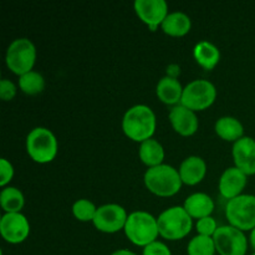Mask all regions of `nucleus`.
Here are the masks:
<instances>
[{
	"instance_id": "9d476101",
	"label": "nucleus",
	"mask_w": 255,
	"mask_h": 255,
	"mask_svg": "<svg viewBox=\"0 0 255 255\" xmlns=\"http://www.w3.org/2000/svg\"><path fill=\"white\" fill-rule=\"evenodd\" d=\"M127 218H128V214L126 209L120 204H104L97 208L92 224L101 233L114 234L124 231Z\"/></svg>"
},
{
	"instance_id": "2f4dec72",
	"label": "nucleus",
	"mask_w": 255,
	"mask_h": 255,
	"mask_svg": "<svg viewBox=\"0 0 255 255\" xmlns=\"http://www.w3.org/2000/svg\"><path fill=\"white\" fill-rule=\"evenodd\" d=\"M111 255H137V254L133 253L132 251H128V249H119V251L114 252Z\"/></svg>"
},
{
	"instance_id": "1a4fd4ad",
	"label": "nucleus",
	"mask_w": 255,
	"mask_h": 255,
	"mask_svg": "<svg viewBox=\"0 0 255 255\" xmlns=\"http://www.w3.org/2000/svg\"><path fill=\"white\" fill-rule=\"evenodd\" d=\"M213 241L219 255H247L248 252V239L244 232L232 226L219 227Z\"/></svg>"
},
{
	"instance_id": "423d86ee",
	"label": "nucleus",
	"mask_w": 255,
	"mask_h": 255,
	"mask_svg": "<svg viewBox=\"0 0 255 255\" xmlns=\"http://www.w3.org/2000/svg\"><path fill=\"white\" fill-rule=\"evenodd\" d=\"M36 61V47L34 42L26 37L15 39L9 45L5 55L6 66L12 74L21 76L26 72L32 71Z\"/></svg>"
},
{
	"instance_id": "7ed1b4c3",
	"label": "nucleus",
	"mask_w": 255,
	"mask_h": 255,
	"mask_svg": "<svg viewBox=\"0 0 255 255\" xmlns=\"http://www.w3.org/2000/svg\"><path fill=\"white\" fill-rule=\"evenodd\" d=\"M127 239L136 247L149 246L159 237L158 222L152 214L144 211H136L128 214L124 229Z\"/></svg>"
},
{
	"instance_id": "4468645a",
	"label": "nucleus",
	"mask_w": 255,
	"mask_h": 255,
	"mask_svg": "<svg viewBox=\"0 0 255 255\" xmlns=\"http://www.w3.org/2000/svg\"><path fill=\"white\" fill-rule=\"evenodd\" d=\"M169 122L174 131L183 137H191L198 131L199 121L196 112L183 105L172 107L168 115Z\"/></svg>"
},
{
	"instance_id": "cd10ccee",
	"label": "nucleus",
	"mask_w": 255,
	"mask_h": 255,
	"mask_svg": "<svg viewBox=\"0 0 255 255\" xmlns=\"http://www.w3.org/2000/svg\"><path fill=\"white\" fill-rule=\"evenodd\" d=\"M12 177H14V167L6 158H1L0 159V186L5 188L11 182Z\"/></svg>"
},
{
	"instance_id": "a211bd4d",
	"label": "nucleus",
	"mask_w": 255,
	"mask_h": 255,
	"mask_svg": "<svg viewBox=\"0 0 255 255\" xmlns=\"http://www.w3.org/2000/svg\"><path fill=\"white\" fill-rule=\"evenodd\" d=\"M183 208L192 217V219L199 221L206 217H211L214 211V202L208 194L198 192L187 197L183 203Z\"/></svg>"
},
{
	"instance_id": "2eb2a0df",
	"label": "nucleus",
	"mask_w": 255,
	"mask_h": 255,
	"mask_svg": "<svg viewBox=\"0 0 255 255\" xmlns=\"http://www.w3.org/2000/svg\"><path fill=\"white\" fill-rule=\"evenodd\" d=\"M248 183V176L237 167H229L219 178V193L223 198L231 199L242 196V192Z\"/></svg>"
},
{
	"instance_id": "0eeeda50",
	"label": "nucleus",
	"mask_w": 255,
	"mask_h": 255,
	"mask_svg": "<svg viewBox=\"0 0 255 255\" xmlns=\"http://www.w3.org/2000/svg\"><path fill=\"white\" fill-rule=\"evenodd\" d=\"M226 218L229 222V226L239 231H253L255 228V196L242 194L228 201Z\"/></svg>"
},
{
	"instance_id": "9b49d317",
	"label": "nucleus",
	"mask_w": 255,
	"mask_h": 255,
	"mask_svg": "<svg viewBox=\"0 0 255 255\" xmlns=\"http://www.w3.org/2000/svg\"><path fill=\"white\" fill-rule=\"evenodd\" d=\"M133 6L137 16L151 31H156L169 14L164 0H136Z\"/></svg>"
},
{
	"instance_id": "39448f33",
	"label": "nucleus",
	"mask_w": 255,
	"mask_h": 255,
	"mask_svg": "<svg viewBox=\"0 0 255 255\" xmlns=\"http://www.w3.org/2000/svg\"><path fill=\"white\" fill-rule=\"evenodd\" d=\"M26 152L30 158L40 164L50 163L57 156L59 143L55 134L45 127H35L26 137Z\"/></svg>"
},
{
	"instance_id": "aec40b11",
	"label": "nucleus",
	"mask_w": 255,
	"mask_h": 255,
	"mask_svg": "<svg viewBox=\"0 0 255 255\" xmlns=\"http://www.w3.org/2000/svg\"><path fill=\"white\" fill-rule=\"evenodd\" d=\"M193 57L199 66L211 71L221 61V51L212 42L199 41L193 49Z\"/></svg>"
},
{
	"instance_id": "f257e3e1",
	"label": "nucleus",
	"mask_w": 255,
	"mask_h": 255,
	"mask_svg": "<svg viewBox=\"0 0 255 255\" xmlns=\"http://www.w3.org/2000/svg\"><path fill=\"white\" fill-rule=\"evenodd\" d=\"M157 120L153 110L146 105H136L127 110L122 119V131L134 142L147 141L156 132Z\"/></svg>"
},
{
	"instance_id": "393cba45",
	"label": "nucleus",
	"mask_w": 255,
	"mask_h": 255,
	"mask_svg": "<svg viewBox=\"0 0 255 255\" xmlns=\"http://www.w3.org/2000/svg\"><path fill=\"white\" fill-rule=\"evenodd\" d=\"M216 244L211 237L196 236L189 241L187 247L188 255H216Z\"/></svg>"
},
{
	"instance_id": "473e14b6",
	"label": "nucleus",
	"mask_w": 255,
	"mask_h": 255,
	"mask_svg": "<svg viewBox=\"0 0 255 255\" xmlns=\"http://www.w3.org/2000/svg\"><path fill=\"white\" fill-rule=\"evenodd\" d=\"M249 243H251L252 248H253L254 252H255V228L251 232V237H249Z\"/></svg>"
},
{
	"instance_id": "72a5a7b5",
	"label": "nucleus",
	"mask_w": 255,
	"mask_h": 255,
	"mask_svg": "<svg viewBox=\"0 0 255 255\" xmlns=\"http://www.w3.org/2000/svg\"><path fill=\"white\" fill-rule=\"evenodd\" d=\"M252 255H255V252H254V253H253V254H252Z\"/></svg>"
},
{
	"instance_id": "7c9ffc66",
	"label": "nucleus",
	"mask_w": 255,
	"mask_h": 255,
	"mask_svg": "<svg viewBox=\"0 0 255 255\" xmlns=\"http://www.w3.org/2000/svg\"><path fill=\"white\" fill-rule=\"evenodd\" d=\"M179 75H181V66L177 64H169L166 69V76L171 77V79L178 80Z\"/></svg>"
},
{
	"instance_id": "ddd939ff",
	"label": "nucleus",
	"mask_w": 255,
	"mask_h": 255,
	"mask_svg": "<svg viewBox=\"0 0 255 255\" xmlns=\"http://www.w3.org/2000/svg\"><path fill=\"white\" fill-rule=\"evenodd\" d=\"M234 167L241 169L247 176L255 174V139L252 137H242L233 143L232 149Z\"/></svg>"
},
{
	"instance_id": "5701e85b",
	"label": "nucleus",
	"mask_w": 255,
	"mask_h": 255,
	"mask_svg": "<svg viewBox=\"0 0 255 255\" xmlns=\"http://www.w3.org/2000/svg\"><path fill=\"white\" fill-rule=\"evenodd\" d=\"M0 206L5 213H21L25 206L24 194L15 187H5L0 193Z\"/></svg>"
},
{
	"instance_id": "6ab92c4d",
	"label": "nucleus",
	"mask_w": 255,
	"mask_h": 255,
	"mask_svg": "<svg viewBox=\"0 0 255 255\" xmlns=\"http://www.w3.org/2000/svg\"><path fill=\"white\" fill-rule=\"evenodd\" d=\"M162 31L172 37L186 36L192 29V20L182 11L169 12L161 25Z\"/></svg>"
},
{
	"instance_id": "bb28decb",
	"label": "nucleus",
	"mask_w": 255,
	"mask_h": 255,
	"mask_svg": "<svg viewBox=\"0 0 255 255\" xmlns=\"http://www.w3.org/2000/svg\"><path fill=\"white\" fill-rule=\"evenodd\" d=\"M196 228L198 236L211 237V238H213V236L216 234L217 229L219 227L217 226V222L213 217H206V218H202L197 222Z\"/></svg>"
},
{
	"instance_id": "c756f323",
	"label": "nucleus",
	"mask_w": 255,
	"mask_h": 255,
	"mask_svg": "<svg viewBox=\"0 0 255 255\" xmlns=\"http://www.w3.org/2000/svg\"><path fill=\"white\" fill-rule=\"evenodd\" d=\"M142 255H172L171 249L162 242H153L149 246L144 247Z\"/></svg>"
},
{
	"instance_id": "f03ea898",
	"label": "nucleus",
	"mask_w": 255,
	"mask_h": 255,
	"mask_svg": "<svg viewBox=\"0 0 255 255\" xmlns=\"http://www.w3.org/2000/svg\"><path fill=\"white\" fill-rule=\"evenodd\" d=\"M143 182L146 188L152 194L162 198L176 196L183 184L178 169L169 164H161L147 169L143 176Z\"/></svg>"
},
{
	"instance_id": "20e7f679",
	"label": "nucleus",
	"mask_w": 255,
	"mask_h": 255,
	"mask_svg": "<svg viewBox=\"0 0 255 255\" xmlns=\"http://www.w3.org/2000/svg\"><path fill=\"white\" fill-rule=\"evenodd\" d=\"M159 236L167 241L176 242L186 238L192 231L193 219L183 206H174L162 212L157 218Z\"/></svg>"
},
{
	"instance_id": "f3484780",
	"label": "nucleus",
	"mask_w": 255,
	"mask_h": 255,
	"mask_svg": "<svg viewBox=\"0 0 255 255\" xmlns=\"http://www.w3.org/2000/svg\"><path fill=\"white\" fill-rule=\"evenodd\" d=\"M183 90L184 87L182 86L179 80L164 76L157 84L156 95L159 101L163 102L164 105L174 107L177 105H181Z\"/></svg>"
},
{
	"instance_id": "c85d7f7f",
	"label": "nucleus",
	"mask_w": 255,
	"mask_h": 255,
	"mask_svg": "<svg viewBox=\"0 0 255 255\" xmlns=\"http://www.w3.org/2000/svg\"><path fill=\"white\" fill-rule=\"evenodd\" d=\"M16 86L10 80L2 79L0 81V99L2 101H11L16 96Z\"/></svg>"
},
{
	"instance_id": "b1692460",
	"label": "nucleus",
	"mask_w": 255,
	"mask_h": 255,
	"mask_svg": "<svg viewBox=\"0 0 255 255\" xmlns=\"http://www.w3.org/2000/svg\"><path fill=\"white\" fill-rule=\"evenodd\" d=\"M19 87L21 92L29 96H35L44 91L45 80L37 71H30L19 77Z\"/></svg>"
},
{
	"instance_id": "4be33fe9",
	"label": "nucleus",
	"mask_w": 255,
	"mask_h": 255,
	"mask_svg": "<svg viewBox=\"0 0 255 255\" xmlns=\"http://www.w3.org/2000/svg\"><path fill=\"white\" fill-rule=\"evenodd\" d=\"M138 156L142 163L148 168L161 166V164H163L164 159L163 146L157 139L149 138L139 143Z\"/></svg>"
},
{
	"instance_id": "dca6fc26",
	"label": "nucleus",
	"mask_w": 255,
	"mask_h": 255,
	"mask_svg": "<svg viewBox=\"0 0 255 255\" xmlns=\"http://www.w3.org/2000/svg\"><path fill=\"white\" fill-rule=\"evenodd\" d=\"M179 176L186 186H197L207 174V163L202 157L189 156L179 166Z\"/></svg>"
},
{
	"instance_id": "a878e982",
	"label": "nucleus",
	"mask_w": 255,
	"mask_h": 255,
	"mask_svg": "<svg viewBox=\"0 0 255 255\" xmlns=\"http://www.w3.org/2000/svg\"><path fill=\"white\" fill-rule=\"evenodd\" d=\"M97 207L89 199H79L72 206V214L80 222H94Z\"/></svg>"
},
{
	"instance_id": "6e6552de",
	"label": "nucleus",
	"mask_w": 255,
	"mask_h": 255,
	"mask_svg": "<svg viewBox=\"0 0 255 255\" xmlns=\"http://www.w3.org/2000/svg\"><path fill=\"white\" fill-rule=\"evenodd\" d=\"M217 89L208 80H193L183 90L181 105L194 112L204 111L214 104Z\"/></svg>"
},
{
	"instance_id": "f8f14e48",
	"label": "nucleus",
	"mask_w": 255,
	"mask_h": 255,
	"mask_svg": "<svg viewBox=\"0 0 255 255\" xmlns=\"http://www.w3.org/2000/svg\"><path fill=\"white\" fill-rule=\"evenodd\" d=\"M0 234L10 244H20L30 236V223L21 213H5L0 219Z\"/></svg>"
},
{
	"instance_id": "412c9836",
	"label": "nucleus",
	"mask_w": 255,
	"mask_h": 255,
	"mask_svg": "<svg viewBox=\"0 0 255 255\" xmlns=\"http://www.w3.org/2000/svg\"><path fill=\"white\" fill-rule=\"evenodd\" d=\"M214 131L219 138L227 142H233V143L244 137L243 125L239 120L232 116H224L217 120L214 125Z\"/></svg>"
}]
</instances>
